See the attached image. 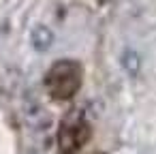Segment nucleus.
Wrapping results in <instances>:
<instances>
[{
    "instance_id": "f257e3e1",
    "label": "nucleus",
    "mask_w": 156,
    "mask_h": 154,
    "mask_svg": "<svg viewBox=\"0 0 156 154\" xmlns=\"http://www.w3.org/2000/svg\"><path fill=\"white\" fill-rule=\"evenodd\" d=\"M45 86L54 98H71L81 86V66L75 60H58L47 71Z\"/></svg>"
},
{
    "instance_id": "f03ea898",
    "label": "nucleus",
    "mask_w": 156,
    "mask_h": 154,
    "mask_svg": "<svg viewBox=\"0 0 156 154\" xmlns=\"http://www.w3.org/2000/svg\"><path fill=\"white\" fill-rule=\"evenodd\" d=\"M90 137V126L83 118L79 116H73L69 120L62 122L60 126V135H58V141H60V150L64 152H75L77 148H81Z\"/></svg>"
},
{
    "instance_id": "7ed1b4c3",
    "label": "nucleus",
    "mask_w": 156,
    "mask_h": 154,
    "mask_svg": "<svg viewBox=\"0 0 156 154\" xmlns=\"http://www.w3.org/2000/svg\"><path fill=\"white\" fill-rule=\"evenodd\" d=\"M30 43H32L34 52H39V54H45L47 49H51V45H54V32H51V28H47L43 24H37L32 28V32H30Z\"/></svg>"
},
{
    "instance_id": "20e7f679",
    "label": "nucleus",
    "mask_w": 156,
    "mask_h": 154,
    "mask_svg": "<svg viewBox=\"0 0 156 154\" xmlns=\"http://www.w3.org/2000/svg\"><path fill=\"white\" fill-rule=\"evenodd\" d=\"M122 66H124V71H126L130 77H135V75L139 73V69H141V58H139V54H137L135 49H124V54H122Z\"/></svg>"
}]
</instances>
